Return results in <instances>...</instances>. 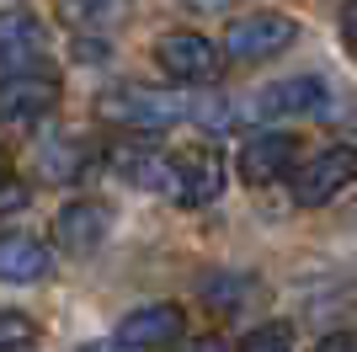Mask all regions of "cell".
Returning a JSON list of instances; mask_svg holds the SVG:
<instances>
[{
	"instance_id": "obj_24",
	"label": "cell",
	"mask_w": 357,
	"mask_h": 352,
	"mask_svg": "<svg viewBox=\"0 0 357 352\" xmlns=\"http://www.w3.org/2000/svg\"><path fill=\"white\" fill-rule=\"evenodd\" d=\"M192 6H203V11H224V6H235V0H192Z\"/></svg>"
},
{
	"instance_id": "obj_11",
	"label": "cell",
	"mask_w": 357,
	"mask_h": 352,
	"mask_svg": "<svg viewBox=\"0 0 357 352\" xmlns=\"http://www.w3.org/2000/svg\"><path fill=\"white\" fill-rule=\"evenodd\" d=\"M48 27L38 22L32 11H0V59L6 64H16V70H27L32 59L48 54Z\"/></svg>"
},
{
	"instance_id": "obj_10",
	"label": "cell",
	"mask_w": 357,
	"mask_h": 352,
	"mask_svg": "<svg viewBox=\"0 0 357 352\" xmlns=\"http://www.w3.org/2000/svg\"><path fill=\"white\" fill-rule=\"evenodd\" d=\"M112 171L123 176V182H134V187H149V192H176V176H181V161H171V155H160V149L149 145H118L112 155Z\"/></svg>"
},
{
	"instance_id": "obj_4",
	"label": "cell",
	"mask_w": 357,
	"mask_h": 352,
	"mask_svg": "<svg viewBox=\"0 0 357 352\" xmlns=\"http://www.w3.org/2000/svg\"><path fill=\"white\" fill-rule=\"evenodd\" d=\"M298 43V22L283 11H261V16H240L224 27V54L251 64V59H278L283 48Z\"/></svg>"
},
{
	"instance_id": "obj_14",
	"label": "cell",
	"mask_w": 357,
	"mask_h": 352,
	"mask_svg": "<svg viewBox=\"0 0 357 352\" xmlns=\"http://www.w3.org/2000/svg\"><path fill=\"white\" fill-rule=\"evenodd\" d=\"M32 161H38V176H48V182H75V176L86 171L91 149L80 139H70V133H54V139H38Z\"/></svg>"
},
{
	"instance_id": "obj_15",
	"label": "cell",
	"mask_w": 357,
	"mask_h": 352,
	"mask_svg": "<svg viewBox=\"0 0 357 352\" xmlns=\"http://www.w3.org/2000/svg\"><path fill=\"white\" fill-rule=\"evenodd\" d=\"M197 293H203V305H208V309L235 315L245 299H256V278H245V272H208V278L197 283Z\"/></svg>"
},
{
	"instance_id": "obj_23",
	"label": "cell",
	"mask_w": 357,
	"mask_h": 352,
	"mask_svg": "<svg viewBox=\"0 0 357 352\" xmlns=\"http://www.w3.org/2000/svg\"><path fill=\"white\" fill-rule=\"evenodd\" d=\"M342 38L357 48V0H347V6H342Z\"/></svg>"
},
{
	"instance_id": "obj_3",
	"label": "cell",
	"mask_w": 357,
	"mask_h": 352,
	"mask_svg": "<svg viewBox=\"0 0 357 352\" xmlns=\"http://www.w3.org/2000/svg\"><path fill=\"white\" fill-rule=\"evenodd\" d=\"M294 203L298 208H326L331 198H342L357 182V145H326L304 166H294Z\"/></svg>"
},
{
	"instance_id": "obj_13",
	"label": "cell",
	"mask_w": 357,
	"mask_h": 352,
	"mask_svg": "<svg viewBox=\"0 0 357 352\" xmlns=\"http://www.w3.org/2000/svg\"><path fill=\"white\" fill-rule=\"evenodd\" d=\"M54 267V251L32 235H0V283H43V272Z\"/></svg>"
},
{
	"instance_id": "obj_22",
	"label": "cell",
	"mask_w": 357,
	"mask_h": 352,
	"mask_svg": "<svg viewBox=\"0 0 357 352\" xmlns=\"http://www.w3.org/2000/svg\"><path fill=\"white\" fill-rule=\"evenodd\" d=\"M320 352H357V331H331V337H320Z\"/></svg>"
},
{
	"instance_id": "obj_17",
	"label": "cell",
	"mask_w": 357,
	"mask_h": 352,
	"mask_svg": "<svg viewBox=\"0 0 357 352\" xmlns=\"http://www.w3.org/2000/svg\"><path fill=\"white\" fill-rule=\"evenodd\" d=\"M294 325H283V321H272V325H256V331H245L240 337V352H288L294 347Z\"/></svg>"
},
{
	"instance_id": "obj_18",
	"label": "cell",
	"mask_w": 357,
	"mask_h": 352,
	"mask_svg": "<svg viewBox=\"0 0 357 352\" xmlns=\"http://www.w3.org/2000/svg\"><path fill=\"white\" fill-rule=\"evenodd\" d=\"M235 117H240V112L224 102V96H197L187 123H197V129H208V133H224V129H235Z\"/></svg>"
},
{
	"instance_id": "obj_8",
	"label": "cell",
	"mask_w": 357,
	"mask_h": 352,
	"mask_svg": "<svg viewBox=\"0 0 357 352\" xmlns=\"http://www.w3.org/2000/svg\"><path fill=\"white\" fill-rule=\"evenodd\" d=\"M112 235V208L96 203V198H75L54 214V246L64 256H96Z\"/></svg>"
},
{
	"instance_id": "obj_6",
	"label": "cell",
	"mask_w": 357,
	"mask_h": 352,
	"mask_svg": "<svg viewBox=\"0 0 357 352\" xmlns=\"http://www.w3.org/2000/svg\"><path fill=\"white\" fill-rule=\"evenodd\" d=\"M245 112L261 117V123H272V117H310V112L320 117V112H331V86L320 75H288V80H272V86L256 91Z\"/></svg>"
},
{
	"instance_id": "obj_19",
	"label": "cell",
	"mask_w": 357,
	"mask_h": 352,
	"mask_svg": "<svg viewBox=\"0 0 357 352\" xmlns=\"http://www.w3.org/2000/svg\"><path fill=\"white\" fill-rule=\"evenodd\" d=\"M0 347H38V321L22 309H0Z\"/></svg>"
},
{
	"instance_id": "obj_16",
	"label": "cell",
	"mask_w": 357,
	"mask_h": 352,
	"mask_svg": "<svg viewBox=\"0 0 357 352\" xmlns=\"http://www.w3.org/2000/svg\"><path fill=\"white\" fill-rule=\"evenodd\" d=\"M59 6H64L75 32H112L123 16H128L134 0H59Z\"/></svg>"
},
{
	"instance_id": "obj_12",
	"label": "cell",
	"mask_w": 357,
	"mask_h": 352,
	"mask_svg": "<svg viewBox=\"0 0 357 352\" xmlns=\"http://www.w3.org/2000/svg\"><path fill=\"white\" fill-rule=\"evenodd\" d=\"M181 208H208L213 198H224V161L213 149H197L181 161V176H176V192H171Z\"/></svg>"
},
{
	"instance_id": "obj_9",
	"label": "cell",
	"mask_w": 357,
	"mask_h": 352,
	"mask_svg": "<svg viewBox=\"0 0 357 352\" xmlns=\"http://www.w3.org/2000/svg\"><path fill=\"white\" fill-rule=\"evenodd\" d=\"M187 337V315L181 305H139L128 309L112 331V347H171Z\"/></svg>"
},
{
	"instance_id": "obj_25",
	"label": "cell",
	"mask_w": 357,
	"mask_h": 352,
	"mask_svg": "<svg viewBox=\"0 0 357 352\" xmlns=\"http://www.w3.org/2000/svg\"><path fill=\"white\" fill-rule=\"evenodd\" d=\"M0 182H6V161H0Z\"/></svg>"
},
{
	"instance_id": "obj_7",
	"label": "cell",
	"mask_w": 357,
	"mask_h": 352,
	"mask_svg": "<svg viewBox=\"0 0 357 352\" xmlns=\"http://www.w3.org/2000/svg\"><path fill=\"white\" fill-rule=\"evenodd\" d=\"M298 166V133L288 129H256L245 145H240V182L245 187H272L294 176Z\"/></svg>"
},
{
	"instance_id": "obj_20",
	"label": "cell",
	"mask_w": 357,
	"mask_h": 352,
	"mask_svg": "<svg viewBox=\"0 0 357 352\" xmlns=\"http://www.w3.org/2000/svg\"><path fill=\"white\" fill-rule=\"evenodd\" d=\"M75 59H80V64H107V32L102 38L80 32V38H75Z\"/></svg>"
},
{
	"instance_id": "obj_1",
	"label": "cell",
	"mask_w": 357,
	"mask_h": 352,
	"mask_svg": "<svg viewBox=\"0 0 357 352\" xmlns=\"http://www.w3.org/2000/svg\"><path fill=\"white\" fill-rule=\"evenodd\" d=\"M96 112L107 123L134 129V133H160V129H176L181 117H192V102L181 91H165V86H112L96 102Z\"/></svg>"
},
{
	"instance_id": "obj_2",
	"label": "cell",
	"mask_w": 357,
	"mask_h": 352,
	"mask_svg": "<svg viewBox=\"0 0 357 352\" xmlns=\"http://www.w3.org/2000/svg\"><path fill=\"white\" fill-rule=\"evenodd\" d=\"M155 64H160L176 86H208L224 70V48L213 43V38H203V32H192V27H176V32H160V38H155Z\"/></svg>"
},
{
	"instance_id": "obj_5",
	"label": "cell",
	"mask_w": 357,
	"mask_h": 352,
	"mask_svg": "<svg viewBox=\"0 0 357 352\" xmlns=\"http://www.w3.org/2000/svg\"><path fill=\"white\" fill-rule=\"evenodd\" d=\"M59 107V80L43 70H11L0 80V123L6 129H32V123H43L54 117Z\"/></svg>"
},
{
	"instance_id": "obj_21",
	"label": "cell",
	"mask_w": 357,
	"mask_h": 352,
	"mask_svg": "<svg viewBox=\"0 0 357 352\" xmlns=\"http://www.w3.org/2000/svg\"><path fill=\"white\" fill-rule=\"evenodd\" d=\"M16 208H27V187L22 182H0V214H16Z\"/></svg>"
}]
</instances>
